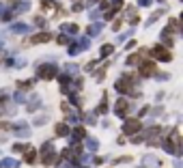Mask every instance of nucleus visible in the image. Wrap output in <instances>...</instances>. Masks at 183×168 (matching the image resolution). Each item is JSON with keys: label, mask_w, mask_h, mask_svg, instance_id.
I'll use <instances>...</instances> for the list:
<instances>
[{"label": "nucleus", "mask_w": 183, "mask_h": 168, "mask_svg": "<svg viewBox=\"0 0 183 168\" xmlns=\"http://www.w3.org/2000/svg\"><path fill=\"white\" fill-rule=\"evenodd\" d=\"M166 149L172 153H181V140H179V129H172L170 138L166 140Z\"/></svg>", "instance_id": "obj_1"}, {"label": "nucleus", "mask_w": 183, "mask_h": 168, "mask_svg": "<svg viewBox=\"0 0 183 168\" xmlns=\"http://www.w3.org/2000/svg\"><path fill=\"white\" fill-rule=\"evenodd\" d=\"M151 56H155L157 60H170V58H172L170 50H166V47H162V45H155V47H151Z\"/></svg>", "instance_id": "obj_2"}, {"label": "nucleus", "mask_w": 183, "mask_h": 168, "mask_svg": "<svg viewBox=\"0 0 183 168\" xmlns=\"http://www.w3.org/2000/svg\"><path fill=\"white\" fill-rule=\"evenodd\" d=\"M140 129H142V125H140V121H138V119L127 121V123H125V127H123V131H125V134H138Z\"/></svg>", "instance_id": "obj_3"}, {"label": "nucleus", "mask_w": 183, "mask_h": 168, "mask_svg": "<svg viewBox=\"0 0 183 168\" xmlns=\"http://www.w3.org/2000/svg\"><path fill=\"white\" fill-rule=\"evenodd\" d=\"M140 73H142L144 78L153 76V73H155V65H153V63H149V60H142V63H140Z\"/></svg>", "instance_id": "obj_4"}, {"label": "nucleus", "mask_w": 183, "mask_h": 168, "mask_svg": "<svg viewBox=\"0 0 183 168\" xmlns=\"http://www.w3.org/2000/svg\"><path fill=\"white\" fill-rule=\"evenodd\" d=\"M39 76L46 78V80H52L54 78V67H41L39 69Z\"/></svg>", "instance_id": "obj_5"}, {"label": "nucleus", "mask_w": 183, "mask_h": 168, "mask_svg": "<svg viewBox=\"0 0 183 168\" xmlns=\"http://www.w3.org/2000/svg\"><path fill=\"white\" fill-rule=\"evenodd\" d=\"M47 39H50V35H47V33H41V35L33 37V41L30 43H43V41H47Z\"/></svg>", "instance_id": "obj_6"}, {"label": "nucleus", "mask_w": 183, "mask_h": 168, "mask_svg": "<svg viewBox=\"0 0 183 168\" xmlns=\"http://www.w3.org/2000/svg\"><path fill=\"white\" fill-rule=\"evenodd\" d=\"M41 9H43V11H52V9H56V7H54L52 0H43V2H41Z\"/></svg>", "instance_id": "obj_7"}, {"label": "nucleus", "mask_w": 183, "mask_h": 168, "mask_svg": "<svg viewBox=\"0 0 183 168\" xmlns=\"http://www.w3.org/2000/svg\"><path fill=\"white\" fill-rule=\"evenodd\" d=\"M116 108H119V112H121V114H125V112H127V101H125V99H121V101L116 104Z\"/></svg>", "instance_id": "obj_8"}, {"label": "nucleus", "mask_w": 183, "mask_h": 168, "mask_svg": "<svg viewBox=\"0 0 183 168\" xmlns=\"http://www.w3.org/2000/svg\"><path fill=\"white\" fill-rule=\"evenodd\" d=\"M140 60H142V54H132V56L127 58V63H129V65H134V63H140Z\"/></svg>", "instance_id": "obj_9"}, {"label": "nucleus", "mask_w": 183, "mask_h": 168, "mask_svg": "<svg viewBox=\"0 0 183 168\" xmlns=\"http://www.w3.org/2000/svg\"><path fill=\"white\" fill-rule=\"evenodd\" d=\"M67 131H69V127H67V125H58V127H56V134H58V136H65Z\"/></svg>", "instance_id": "obj_10"}, {"label": "nucleus", "mask_w": 183, "mask_h": 168, "mask_svg": "<svg viewBox=\"0 0 183 168\" xmlns=\"http://www.w3.org/2000/svg\"><path fill=\"white\" fill-rule=\"evenodd\" d=\"M168 30H170V33H177V30H179V24H177V20H170V26H168Z\"/></svg>", "instance_id": "obj_11"}, {"label": "nucleus", "mask_w": 183, "mask_h": 168, "mask_svg": "<svg viewBox=\"0 0 183 168\" xmlns=\"http://www.w3.org/2000/svg\"><path fill=\"white\" fill-rule=\"evenodd\" d=\"M112 52H114L112 45H103V47H101V54H103V56H108V54H112Z\"/></svg>", "instance_id": "obj_12"}, {"label": "nucleus", "mask_w": 183, "mask_h": 168, "mask_svg": "<svg viewBox=\"0 0 183 168\" xmlns=\"http://www.w3.org/2000/svg\"><path fill=\"white\" fill-rule=\"evenodd\" d=\"M26 162H28V164L35 162V151H28V153H26Z\"/></svg>", "instance_id": "obj_13"}, {"label": "nucleus", "mask_w": 183, "mask_h": 168, "mask_svg": "<svg viewBox=\"0 0 183 168\" xmlns=\"http://www.w3.org/2000/svg\"><path fill=\"white\" fill-rule=\"evenodd\" d=\"M84 134H86V131H84V127H78V129H76V136H80V138H82Z\"/></svg>", "instance_id": "obj_14"}]
</instances>
